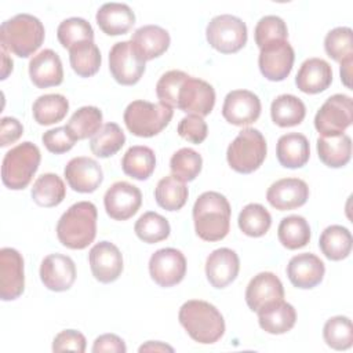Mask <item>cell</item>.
Listing matches in <instances>:
<instances>
[{"label":"cell","instance_id":"5bb4252c","mask_svg":"<svg viewBox=\"0 0 353 353\" xmlns=\"http://www.w3.org/2000/svg\"><path fill=\"white\" fill-rule=\"evenodd\" d=\"M142 204L141 190L125 181L114 182L103 196L106 214L114 221H127L135 215Z\"/></svg>","mask_w":353,"mask_h":353},{"label":"cell","instance_id":"2e32d148","mask_svg":"<svg viewBox=\"0 0 353 353\" xmlns=\"http://www.w3.org/2000/svg\"><path fill=\"white\" fill-rule=\"evenodd\" d=\"M25 290L23 258L15 250L4 247L0 250V298L14 301Z\"/></svg>","mask_w":353,"mask_h":353},{"label":"cell","instance_id":"7a4b0ae2","mask_svg":"<svg viewBox=\"0 0 353 353\" xmlns=\"http://www.w3.org/2000/svg\"><path fill=\"white\" fill-rule=\"evenodd\" d=\"M178 320L189 336L203 345L215 343L225 334L223 316L207 301H186L179 309Z\"/></svg>","mask_w":353,"mask_h":353},{"label":"cell","instance_id":"74e56055","mask_svg":"<svg viewBox=\"0 0 353 353\" xmlns=\"http://www.w3.org/2000/svg\"><path fill=\"white\" fill-rule=\"evenodd\" d=\"M69 61L73 72L80 77H91L101 68V51L94 41L76 44L69 50Z\"/></svg>","mask_w":353,"mask_h":353},{"label":"cell","instance_id":"4fadbf2b","mask_svg":"<svg viewBox=\"0 0 353 353\" xmlns=\"http://www.w3.org/2000/svg\"><path fill=\"white\" fill-rule=\"evenodd\" d=\"M259 50L258 65L265 79L270 81H281L291 73L295 52L287 40L269 43Z\"/></svg>","mask_w":353,"mask_h":353},{"label":"cell","instance_id":"681fc988","mask_svg":"<svg viewBox=\"0 0 353 353\" xmlns=\"http://www.w3.org/2000/svg\"><path fill=\"white\" fill-rule=\"evenodd\" d=\"M176 131L179 137L194 145L201 143L208 135L207 123L201 116L196 114H188L183 119H181Z\"/></svg>","mask_w":353,"mask_h":353},{"label":"cell","instance_id":"3957f363","mask_svg":"<svg viewBox=\"0 0 353 353\" xmlns=\"http://www.w3.org/2000/svg\"><path fill=\"white\" fill-rule=\"evenodd\" d=\"M97 207L91 201H77L70 205L57 223V237L70 250L87 248L97 236Z\"/></svg>","mask_w":353,"mask_h":353},{"label":"cell","instance_id":"8fae6325","mask_svg":"<svg viewBox=\"0 0 353 353\" xmlns=\"http://www.w3.org/2000/svg\"><path fill=\"white\" fill-rule=\"evenodd\" d=\"M152 280L164 288L179 284L186 274V258L176 248H160L149 259Z\"/></svg>","mask_w":353,"mask_h":353},{"label":"cell","instance_id":"1f68e13d","mask_svg":"<svg viewBox=\"0 0 353 353\" xmlns=\"http://www.w3.org/2000/svg\"><path fill=\"white\" fill-rule=\"evenodd\" d=\"M270 116L279 127H294L303 121L306 116L305 103L295 95L281 94L270 105Z\"/></svg>","mask_w":353,"mask_h":353},{"label":"cell","instance_id":"f6af8a7d","mask_svg":"<svg viewBox=\"0 0 353 353\" xmlns=\"http://www.w3.org/2000/svg\"><path fill=\"white\" fill-rule=\"evenodd\" d=\"M324 50L330 58L342 63L353 59V32L347 26L331 29L324 39Z\"/></svg>","mask_w":353,"mask_h":353},{"label":"cell","instance_id":"f35d334b","mask_svg":"<svg viewBox=\"0 0 353 353\" xmlns=\"http://www.w3.org/2000/svg\"><path fill=\"white\" fill-rule=\"evenodd\" d=\"M65 127L76 141L91 138L102 127V112L97 106H83L72 114Z\"/></svg>","mask_w":353,"mask_h":353},{"label":"cell","instance_id":"603a6c76","mask_svg":"<svg viewBox=\"0 0 353 353\" xmlns=\"http://www.w3.org/2000/svg\"><path fill=\"white\" fill-rule=\"evenodd\" d=\"M29 76L37 88L59 85L63 81V69L59 55L50 50H41L29 61Z\"/></svg>","mask_w":353,"mask_h":353},{"label":"cell","instance_id":"11a10c76","mask_svg":"<svg viewBox=\"0 0 353 353\" xmlns=\"http://www.w3.org/2000/svg\"><path fill=\"white\" fill-rule=\"evenodd\" d=\"M139 352H174V347L159 341H148L146 343L139 346Z\"/></svg>","mask_w":353,"mask_h":353},{"label":"cell","instance_id":"9f6ffc18","mask_svg":"<svg viewBox=\"0 0 353 353\" xmlns=\"http://www.w3.org/2000/svg\"><path fill=\"white\" fill-rule=\"evenodd\" d=\"M352 65H353V59H349V61H345L341 63V69H339V73H341V80L342 83L345 84L346 88H352Z\"/></svg>","mask_w":353,"mask_h":353},{"label":"cell","instance_id":"f5cc1de1","mask_svg":"<svg viewBox=\"0 0 353 353\" xmlns=\"http://www.w3.org/2000/svg\"><path fill=\"white\" fill-rule=\"evenodd\" d=\"M23 134V125L15 117H3L0 120V146L6 148L17 142Z\"/></svg>","mask_w":353,"mask_h":353},{"label":"cell","instance_id":"8992f818","mask_svg":"<svg viewBox=\"0 0 353 353\" xmlns=\"http://www.w3.org/2000/svg\"><path fill=\"white\" fill-rule=\"evenodd\" d=\"M174 116L172 108L159 102L132 101L124 110V123L128 131L141 138H150L160 134Z\"/></svg>","mask_w":353,"mask_h":353},{"label":"cell","instance_id":"d590c367","mask_svg":"<svg viewBox=\"0 0 353 353\" xmlns=\"http://www.w3.org/2000/svg\"><path fill=\"white\" fill-rule=\"evenodd\" d=\"M188 196V186L174 175L161 178L154 189L156 203L167 211L181 210L186 204Z\"/></svg>","mask_w":353,"mask_h":353},{"label":"cell","instance_id":"484cf974","mask_svg":"<svg viewBox=\"0 0 353 353\" xmlns=\"http://www.w3.org/2000/svg\"><path fill=\"white\" fill-rule=\"evenodd\" d=\"M332 83V69L321 58L306 59L295 77L296 87L305 94H320Z\"/></svg>","mask_w":353,"mask_h":353},{"label":"cell","instance_id":"cb8c5ba5","mask_svg":"<svg viewBox=\"0 0 353 353\" xmlns=\"http://www.w3.org/2000/svg\"><path fill=\"white\" fill-rule=\"evenodd\" d=\"M284 298V287L280 279L272 272H261L254 276L245 290V302L252 312L266 303Z\"/></svg>","mask_w":353,"mask_h":353},{"label":"cell","instance_id":"83f0119b","mask_svg":"<svg viewBox=\"0 0 353 353\" xmlns=\"http://www.w3.org/2000/svg\"><path fill=\"white\" fill-rule=\"evenodd\" d=\"M97 23L108 36L125 34L135 23L134 11L124 3H105L97 11Z\"/></svg>","mask_w":353,"mask_h":353},{"label":"cell","instance_id":"d6986e66","mask_svg":"<svg viewBox=\"0 0 353 353\" xmlns=\"http://www.w3.org/2000/svg\"><path fill=\"white\" fill-rule=\"evenodd\" d=\"M40 279L51 291H68L76 280V265L68 255L50 254L41 261Z\"/></svg>","mask_w":353,"mask_h":353},{"label":"cell","instance_id":"816d5d0a","mask_svg":"<svg viewBox=\"0 0 353 353\" xmlns=\"http://www.w3.org/2000/svg\"><path fill=\"white\" fill-rule=\"evenodd\" d=\"M85 336L76 330H63L61 331L52 341V350L54 352H63L72 350L77 353L85 352Z\"/></svg>","mask_w":353,"mask_h":353},{"label":"cell","instance_id":"6da1fadb","mask_svg":"<svg viewBox=\"0 0 353 353\" xmlns=\"http://www.w3.org/2000/svg\"><path fill=\"white\" fill-rule=\"evenodd\" d=\"M232 208L228 199L218 192L201 193L193 205L196 234L204 241H219L230 229Z\"/></svg>","mask_w":353,"mask_h":353},{"label":"cell","instance_id":"d4e9b609","mask_svg":"<svg viewBox=\"0 0 353 353\" xmlns=\"http://www.w3.org/2000/svg\"><path fill=\"white\" fill-rule=\"evenodd\" d=\"M256 313L259 327L265 332L273 335L288 332L296 323V312L294 306L284 299L266 303L256 310Z\"/></svg>","mask_w":353,"mask_h":353},{"label":"cell","instance_id":"e0dca14e","mask_svg":"<svg viewBox=\"0 0 353 353\" xmlns=\"http://www.w3.org/2000/svg\"><path fill=\"white\" fill-rule=\"evenodd\" d=\"M92 276L103 284L116 281L123 272V255L110 241L97 243L88 254Z\"/></svg>","mask_w":353,"mask_h":353},{"label":"cell","instance_id":"44dd1931","mask_svg":"<svg viewBox=\"0 0 353 353\" xmlns=\"http://www.w3.org/2000/svg\"><path fill=\"white\" fill-rule=\"evenodd\" d=\"M240 270V259L230 248L214 250L205 261V276L214 288H225L233 283Z\"/></svg>","mask_w":353,"mask_h":353},{"label":"cell","instance_id":"f546056e","mask_svg":"<svg viewBox=\"0 0 353 353\" xmlns=\"http://www.w3.org/2000/svg\"><path fill=\"white\" fill-rule=\"evenodd\" d=\"M317 153L321 163L327 167H345L352 157V139L345 132L331 137H319Z\"/></svg>","mask_w":353,"mask_h":353},{"label":"cell","instance_id":"60d3db41","mask_svg":"<svg viewBox=\"0 0 353 353\" xmlns=\"http://www.w3.org/2000/svg\"><path fill=\"white\" fill-rule=\"evenodd\" d=\"M237 223L245 236L261 237L270 229L272 216L262 204L250 203L240 211Z\"/></svg>","mask_w":353,"mask_h":353},{"label":"cell","instance_id":"9a60e30c","mask_svg":"<svg viewBox=\"0 0 353 353\" xmlns=\"http://www.w3.org/2000/svg\"><path fill=\"white\" fill-rule=\"evenodd\" d=\"M261 99L248 90H233L226 94L222 105L223 119L239 127L255 123L261 116Z\"/></svg>","mask_w":353,"mask_h":353},{"label":"cell","instance_id":"5b68a950","mask_svg":"<svg viewBox=\"0 0 353 353\" xmlns=\"http://www.w3.org/2000/svg\"><path fill=\"white\" fill-rule=\"evenodd\" d=\"M41 154L39 148L25 141L11 148L3 159L1 181L11 190L25 189L40 165Z\"/></svg>","mask_w":353,"mask_h":353},{"label":"cell","instance_id":"4dcf8cb0","mask_svg":"<svg viewBox=\"0 0 353 353\" xmlns=\"http://www.w3.org/2000/svg\"><path fill=\"white\" fill-rule=\"evenodd\" d=\"M352 234L347 228L342 225L327 226L319 240V247L325 258L330 261H342L349 256L352 251Z\"/></svg>","mask_w":353,"mask_h":353},{"label":"cell","instance_id":"ee69618b","mask_svg":"<svg viewBox=\"0 0 353 353\" xmlns=\"http://www.w3.org/2000/svg\"><path fill=\"white\" fill-rule=\"evenodd\" d=\"M325 343L335 350H347L353 345V327L346 316H334L328 319L323 328Z\"/></svg>","mask_w":353,"mask_h":353},{"label":"cell","instance_id":"c3c4849f","mask_svg":"<svg viewBox=\"0 0 353 353\" xmlns=\"http://www.w3.org/2000/svg\"><path fill=\"white\" fill-rule=\"evenodd\" d=\"M188 76V73L175 69L165 72L156 84V95L160 99V102L170 108H176L179 87Z\"/></svg>","mask_w":353,"mask_h":353},{"label":"cell","instance_id":"4316f807","mask_svg":"<svg viewBox=\"0 0 353 353\" xmlns=\"http://www.w3.org/2000/svg\"><path fill=\"white\" fill-rule=\"evenodd\" d=\"M131 43L145 61H152L161 57L168 50L171 37L161 26L145 25L134 32Z\"/></svg>","mask_w":353,"mask_h":353},{"label":"cell","instance_id":"e575fe53","mask_svg":"<svg viewBox=\"0 0 353 353\" xmlns=\"http://www.w3.org/2000/svg\"><path fill=\"white\" fill-rule=\"evenodd\" d=\"M69 101L61 94H46L39 97L32 106L33 119L40 125L55 124L66 116Z\"/></svg>","mask_w":353,"mask_h":353},{"label":"cell","instance_id":"f1b7e54d","mask_svg":"<svg viewBox=\"0 0 353 353\" xmlns=\"http://www.w3.org/2000/svg\"><path fill=\"white\" fill-rule=\"evenodd\" d=\"M279 163L285 168H301L309 161L310 146L303 134L288 132L279 138L276 145Z\"/></svg>","mask_w":353,"mask_h":353},{"label":"cell","instance_id":"ffe728a7","mask_svg":"<svg viewBox=\"0 0 353 353\" xmlns=\"http://www.w3.org/2000/svg\"><path fill=\"white\" fill-rule=\"evenodd\" d=\"M309 199V186L303 179L299 178H283L273 182L268 192L266 200L269 204L279 210H295L302 207Z\"/></svg>","mask_w":353,"mask_h":353},{"label":"cell","instance_id":"db71d44e","mask_svg":"<svg viewBox=\"0 0 353 353\" xmlns=\"http://www.w3.org/2000/svg\"><path fill=\"white\" fill-rule=\"evenodd\" d=\"M94 353H102V352H114V353H125L127 346L124 341L117 336L116 334H103L99 335L92 345L91 349Z\"/></svg>","mask_w":353,"mask_h":353},{"label":"cell","instance_id":"ac0fdd59","mask_svg":"<svg viewBox=\"0 0 353 353\" xmlns=\"http://www.w3.org/2000/svg\"><path fill=\"white\" fill-rule=\"evenodd\" d=\"M63 175L68 185L79 193L95 192L103 181V171L99 163L91 157L79 156L69 160Z\"/></svg>","mask_w":353,"mask_h":353},{"label":"cell","instance_id":"52a82bcc","mask_svg":"<svg viewBox=\"0 0 353 353\" xmlns=\"http://www.w3.org/2000/svg\"><path fill=\"white\" fill-rule=\"evenodd\" d=\"M268 145L256 128H243L228 146L226 160L232 170L240 174L256 171L265 161Z\"/></svg>","mask_w":353,"mask_h":353},{"label":"cell","instance_id":"ab89813d","mask_svg":"<svg viewBox=\"0 0 353 353\" xmlns=\"http://www.w3.org/2000/svg\"><path fill=\"white\" fill-rule=\"evenodd\" d=\"M124 143L125 135L120 125L116 123H106L94 137H91L90 149L97 157L108 159L116 154Z\"/></svg>","mask_w":353,"mask_h":353},{"label":"cell","instance_id":"bcb514c9","mask_svg":"<svg viewBox=\"0 0 353 353\" xmlns=\"http://www.w3.org/2000/svg\"><path fill=\"white\" fill-rule=\"evenodd\" d=\"M201 156L190 148H182L176 150L170 160V168L172 175L182 182H190L196 179V176L201 171Z\"/></svg>","mask_w":353,"mask_h":353},{"label":"cell","instance_id":"30bf717a","mask_svg":"<svg viewBox=\"0 0 353 353\" xmlns=\"http://www.w3.org/2000/svg\"><path fill=\"white\" fill-rule=\"evenodd\" d=\"M145 62L131 40L119 41L109 51V70L121 85L137 84L145 73Z\"/></svg>","mask_w":353,"mask_h":353},{"label":"cell","instance_id":"9c48e42d","mask_svg":"<svg viewBox=\"0 0 353 353\" xmlns=\"http://www.w3.org/2000/svg\"><path fill=\"white\" fill-rule=\"evenodd\" d=\"M353 121L352 98L345 94H334L325 99L314 116V127L320 137L343 134Z\"/></svg>","mask_w":353,"mask_h":353},{"label":"cell","instance_id":"ba28073f","mask_svg":"<svg viewBox=\"0 0 353 353\" xmlns=\"http://www.w3.org/2000/svg\"><path fill=\"white\" fill-rule=\"evenodd\" d=\"M247 26L239 17L222 14L214 17L205 29L208 44L222 54L240 51L247 43Z\"/></svg>","mask_w":353,"mask_h":353},{"label":"cell","instance_id":"7dc6e473","mask_svg":"<svg viewBox=\"0 0 353 353\" xmlns=\"http://www.w3.org/2000/svg\"><path fill=\"white\" fill-rule=\"evenodd\" d=\"M255 43L259 48L263 46L277 41V40H287L288 29L285 22L277 15H265L262 17L254 30Z\"/></svg>","mask_w":353,"mask_h":353},{"label":"cell","instance_id":"8d00e7d4","mask_svg":"<svg viewBox=\"0 0 353 353\" xmlns=\"http://www.w3.org/2000/svg\"><path fill=\"white\" fill-rule=\"evenodd\" d=\"M277 237L287 250H298L310 241V226L301 215H288L281 219Z\"/></svg>","mask_w":353,"mask_h":353},{"label":"cell","instance_id":"7bdbcfd3","mask_svg":"<svg viewBox=\"0 0 353 353\" xmlns=\"http://www.w3.org/2000/svg\"><path fill=\"white\" fill-rule=\"evenodd\" d=\"M57 37L63 48L70 50L76 44L84 41H94V30L90 22H87L85 19L72 17L58 25Z\"/></svg>","mask_w":353,"mask_h":353},{"label":"cell","instance_id":"7402d4cb","mask_svg":"<svg viewBox=\"0 0 353 353\" xmlns=\"http://www.w3.org/2000/svg\"><path fill=\"white\" fill-rule=\"evenodd\" d=\"M325 266L323 261L312 254L303 252L292 256L287 265V276L291 284L301 290H310L323 281Z\"/></svg>","mask_w":353,"mask_h":353},{"label":"cell","instance_id":"b9f144b4","mask_svg":"<svg viewBox=\"0 0 353 353\" xmlns=\"http://www.w3.org/2000/svg\"><path fill=\"white\" fill-rule=\"evenodd\" d=\"M134 230L139 240L148 244H154L165 240L170 236L171 228L163 215L154 211H148L138 218Z\"/></svg>","mask_w":353,"mask_h":353},{"label":"cell","instance_id":"277c9868","mask_svg":"<svg viewBox=\"0 0 353 353\" xmlns=\"http://www.w3.org/2000/svg\"><path fill=\"white\" fill-rule=\"evenodd\" d=\"M44 26L30 14H17L0 26L1 47L19 58L34 54L44 41Z\"/></svg>","mask_w":353,"mask_h":353},{"label":"cell","instance_id":"7c38bea8","mask_svg":"<svg viewBox=\"0 0 353 353\" xmlns=\"http://www.w3.org/2000/svg\"><path fill=\"white\" fill-rule=\"evenodd\" d=\"M215 105V90L205 80L188 76L179 87L176 108L188 114L208 116Z\"/></svg>","mask_w":353,"mask_h":353},{"label":"cell","instance_id":"f907efd6","mask_svg":"<svg viewBox=\"0 0 353 353\" xmlns=\"http://www.w3.org/2000/svg\"><path fill=\"white\" fill-rule=\"evenodd\" d=\"M41 141H43L46 149L54 154L66 153L76 143V139L69 134V131L65 125L46 131L41 137Z\"/></svg>","mask_w":353,"mask_h":353},{"label":"cell","instance_id":"6f0895ef","mask_svg":"<svg viewBox=\"0 0 353 353\" xmlns=\"http://www.w3.org/2000/svg\"><path fill=\"white\" fill-rule=\"evenodd\" d=\"M1 80H6L7 76L12 72V59L8 58L7 50L1 47Z\"/></svg>","mask_w":353,"mask_h":353},{"label":"cell","instance_id":"836d02e7","mask_svg":"<svg viewBox=\"0 0 353 353\" xmlns=\"http://www.w3.org/2000/svg\"><path fill=\"white\" fill-rule=\"evenodd\" d=\"M30 194L37 205L50 208L57 207L63 201L66 196V188L61 176L52 172H47L34 181Z\"/></svg>","mask_w":353,"mask_h":353},{"label":"cell","instance_id":"d6a6232c","mask_svg":"<svg viewBox=\"0 0 353 353\" xmlns=\"http://www.w3.org/2000/svg\"><path fill=\"white\" fill-rule=\"evenodd\" d=\"M121 168L125 175L138 181H145L156 168L154 152L142 145L131 146L121 159Z\"/></svg>","mask_w":353,"mask_h":353}]
</instances>
